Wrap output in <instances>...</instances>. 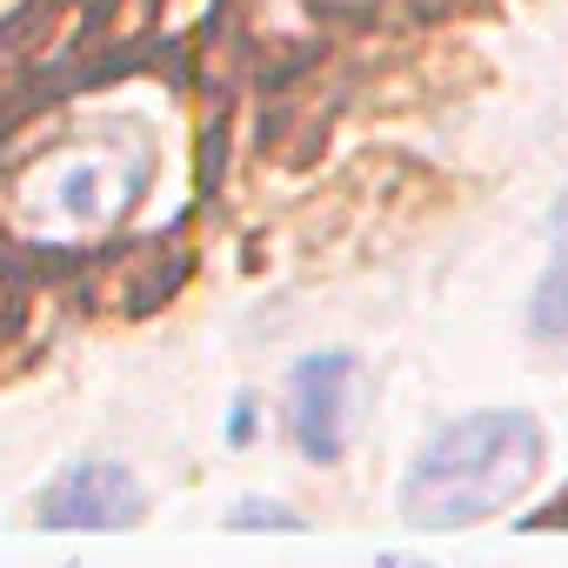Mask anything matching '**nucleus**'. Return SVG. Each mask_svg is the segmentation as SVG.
I'll list each match as a JSON object with an SVG mask.
<instances>
[{
  "instance_id": "f03ea898",
  "label": "nucleus",
  "mask_w": 568,
  "mask_h": 568,
  "mask_svg": "<svg viewBox=\"0 0 568 568\" xmlns=\"http://www.w3.org/2000/svg\"><path fill=\"white\" fill-rule=\"evenodd\" d=\"M362 355L355 348H322L288 368V442L308 468H335L355 442V395H362Z\"/></svg>"
},
{
  "instance_id": "39448f33",
  "label": "nucleus",
  "mask_w": 568,
  "mask_h": 568,
  "mask_svg": "<svg viewBox=\"0 0 568 568\" xmlns=\"http://www.w3.org/2000/svg\"><path fill=\"white\" fill-rule=\"evenodd\" d=\"M227 535H308V515L288 508V501H274V495H241L227 515H221Z\"/></svg>"
},
{
  "instance_id": "0eeeda50",
  "label": "nucleus",
  "mask_w": 568,
  "mask_h": 568,
  "mask_svg": "<svg viewBox=\"0 0 568 568\" xmlns=\"http://www.w3.org/2000/svg\"><path fill=\"white\" fill-rule=\"evenodd\" d=\"M548 234H568V187H561L555 207H548Z\"/></svg>"
},
{
  "instance_id": "20e7f679",
  "label": "nucleus",
  "mask_w": 568,
  "mask_h": 568,
  "mask_svg": "<svg viewBox=\"0 0 568 568\" xmlns=\"http://www.w3.org/2000/svg\"><path fill=\"white\" fill-rule=\"evenodd\" d=\"M521 335L541 342V348H561L568 342V247H555L548 267L535 274L528 308H521Z\"/></svg>"
},
{
  "instance_id": "1a4fd4ad",
  "label": "nucleus",
  "mask_w": 568,
  "mask_h": 568,
  "mask_svg": "<svg viewBox=\"0 0 568 568\" xmlns=\"http://www.w3.org/2000/svg\"><path fill=\"white\" fill-rule=\"evenodd\" d=\"M408 568H435V561H408Z\"/></svg>"
},
{
  "instance_id": "7ed1b4c3",
  "label": "nucleus",
  "mask_w": 568,
  "mask_h": 568,
  "mask_svg": "<svg viewBox=\"0 0 568 568\" xmlns=\"http://www.w3.org/2000/svg\"><path fill=\"white\" fill-rule=\"evenodd\" d=\"M141 515H148L141 475L128 462H101V455L68 462L34 501V528H48V535H128V528H141Z\"/></svg>"
},
{
  "instance_id": "f257e3e1",
  "label": "nucleus",
  "mask_w": 568,
  "mask_h": 568,
  "mask_svg": "<svg viewBox=\"0 0 568 568\" xmlns=\"http://www.w3.org/2000/svg\"><path fill=\"white\" fill-rule=\"evenodd\" d=\"M548 462V428L528 408H475L422 442L402 475V521L415 535H462L515 508Z\"/></svg>"
},
{
  "instance_id": "6e6552de",
  "label": "nucleus",
  "mask_w": 568,
  "mask_h": 568,
  "mask_svg": "<svg viewBox=\"0 0 568 568\" xmlns=\"http://www.w3.org/2000/svg\"><path fill=\"white\" fill-rule=\"evenodd\" d=\"M375 568H408V555H402V548H382V555H375Z\"/></svg>"
},
{
  "instance_id": "423d86ee",
  "label": "nucleus",
  "mask_w": 568,
  "mask_h": 568,
  "mask_svg": "<svg viewBox=\"0 0 568 568\" xmlns=\"http://www.w3.org/2000/svg\"><path fill=\"white\" fill-rule=\"evenodd\" d=\"M254 435H261V395H254V388H241V395H234V408H227L221 442H227V448H254Z\"/></svg>"
}]
</instances>
